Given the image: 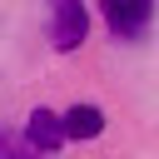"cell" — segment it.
<instances>
[{
    "mask_svg": "<svg viewBox=\"0 0 159 159\" xmlns=\"http://www.w3.org/2000/svg\"><path fill=\"white\" fill-rule=\"evenodd\" d=\"M104 5V25L119 35V40H134L144 35L149 15H154V0H99Z\"/></svg>",
    "mask_w": 159,
    "mask_h": 159,
    "instance_id": "1",
    "label": "cell"
},
{
    "mask_svg": "<svg viewBox=\"0 0 159 159\" xmlns=\"http://www.w3.org/2000/svg\"><path fill=\"white\" fill-rule=\"evenodd\" d=\"M55 50H75L84 40V0H55Z\"/></svg>",
    "mask_w": 159,
    "mask_h": 159,
    "instance_id": "2",
    "label": "cell"
},
{
    "mask_svg": "<svg viewBox=\"0 0 159 159\" xmlns=\"http://www.w3.org/2000/svg\"><path fill=\"white\" fill-rule=\"evenodd\" d=\"M60 129H65V139H94L104 129V114L94 104H75L70 114H60Z\"/></svg>",
    "mask_w": 159,
    "mask_h": 159,
    "instance_id": "4",
    "label": "cell"
},
{
    "mask_svg": "<svg viewBox=\"0 0 159 159\" xmlns=\"http://www.w3.org/2000/svg\"><path fill=\"white\" fill-rule=\"evenodd\" d=\"M0 159H40L25 139H15V134H0Z\"/></svg>",
    "mask_w": 159,
    "mask_h": 159,
    "instance_id": "5",
    "label": "cell"
},
{
    "mask_svg": "<svg viewBox=\"0 0 159 159\" xmlns=\"http://www.w3.org/2000/svg\"><path fill=\"white\" fill-rule=\"evenodd\" d=\"M25 144H30L35 154H55V149L65 144L60 114H50V109H35V114H30V124H25Z\"/></svg>",
    "mask_w": 159,
    "mask_h": 159,
    "instance_id": "3",
    "label": "cell"
}]
</instances>
